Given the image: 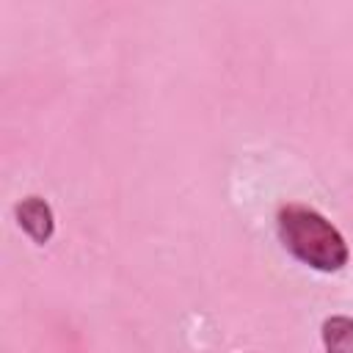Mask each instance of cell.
I'll return each mask as SVG.
<instances>
[{
  "label": "cell",
  "instance_id": "obj_1",
  "mask_svg": "<svg viewBox=\"0 0 353 353\" xmlns=\"http://www.w3.org/2000/svg\"><path fill=\"white\" fill-rule=\"evenodd\" d=\"M276 234L281 248L317 273H339L350 259L345 234L314 207L287 201L276 210Z\"/></svg>",
  "mask_w": 353,
  "mask_h": 353
},
{
  "label": "cell",
  "instance_id": "obj_2",
  "mask_svg": "<svg viewBox=\"0 0 353 353\" xmlns=\"http://www.w3.org/2000/svg\"><path fill=\"white\" fill-rule=\"evenodd\" d=\"M14 221L30 237L33 245H47L55 234V212L44 196L30 193V196L19 199L14 204Z\"/></svg>",
  "mask_w": 353,
  "mask_h": 353
},
{
  "label": "cell",
  "instance_id": "obj_3",
  "mask_svg": "<svg viewBox=\"0 0 353 353\" xmlns=\"http://www.w3.org/2000/svg\"><path fill=\"white\" fill-rule=\"evenodd\" d=\"M320 339L325 353H353V317L328 314L320 325Z\"/></svg>",
  "mask_w": 353,
  "mask_h": 353
}]
</instances>
